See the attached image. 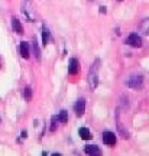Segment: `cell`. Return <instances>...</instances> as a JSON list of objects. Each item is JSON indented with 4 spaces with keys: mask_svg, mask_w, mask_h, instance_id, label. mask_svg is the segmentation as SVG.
Returning <instances> with one entry per match:
<instances>
[{
    "mask_svg": "<svg viewBox=\"0 0 149 156\" xmlns=\"http://www.w3.org/2000/svg\"><path fill=\"white\" fill-rule=\"evenodd\" d=\"M99 65H100V61L99 59H96L94 65L90 68V73H89V83H90V87H91L93 90L97 87V83H99V75H97Z\"/></svg>",
    "mask_w": 149,
    "mask_h": 156,
    "instance_id": "obj_1",
    "label": "cell"
},
{
    "mask_svg": "<svg viewBox=\"0 0 149 156\" xmlns=\"http://www.w3.org/2000/svg\"><path fill=\"white\" fill-rule=\"evenodd\" d=\"M142 84H144V77H142V75H132V77H129L126 80L127 87L135 88V90L140 88V87H142Z\"/></svg>",
    "mask_w": 149,
    "mask_h": 156,
    "instance_id": "obj_2",
    "label": "cell"
},
{
    "mask_svg": "<svg viewBox=\"0 0 149 156\" xmlns=\"http://www.w3.org/2000/svg\"><path fill=\"white\" fill-rule=\"evenodd\" d=\"M101 139H103V142H104L106 145H109V146L116 145V136H114V133H111V132H103Z\"/></svg>",
    "mask_w": 149,
    "mask_h": 156,
    "instance_id": "obj_3",
    "label": "cell"
},
{
    "mask_svg": "<svg viewBox=\"0 0 149 156\" xmlns=\"http://www.w3.org/2000/svg\"><path fill=\"white\" fill-rule=\"evenodd\" d=\"M126 44L130 45V46H140L142 45V39L138 34H130L126 39Z\"/></svg>",
    "mask_w": 149,
    "mask_h": 156,
    "instance_id": "obj_4",
    "label": "cell"
},
{
    "mask_svg": "<svg viewBox=\"0 0 149 156\" xmlns=\"http://www.w3.org/2000/svg\"><path fill=\"white\" fill-rule=\"evenodd\" d=\"M84 112H85V100H84V98H80V100L77 101V104H75V114L80 117L84 114Z\"/></svg>",
    "mask_w": 149,
    "mask_h": 156,
    "instance_id": "obj_5",
    "label": "cell"
},
{
    "mask_svg": "<svg viewBox=\"0 0 149 156\" xmlns=\"http://www.w3.org/2000/svg\"><path fill=\"white\" fill-rule=\"evenodd\" d=\"M78 68H80V64H78V61L75 59V58H71V59H70V68H68V73L74 75V74L78 73Z\"/></svg>",
    "mask_w": 149,
    "mask_h": 156,
    "instance_id": "obj_6",
    "label": "cell"
},
{
    "mask_svg": "<svg viewBox=\"0 0 149 156\" xmlns=\"http://www.w3.org/2000/svg\"><path fill=\"white\" fill-rule=\"evenodd\" d=\"M19 51H20V55H22V58L28 59V58H29V44H28V42H22V44H20Z\"/></svg>",
    "mask_w": 149,
    "mask_h": 156,
    "instance_id": "obj_7",
    "label": "cell"
},
{
    "mask_svg": "<svg viewBox=\"0 0 149 156\" xmlns=\"http://www.w3.org/2000/svg\"><path fill=\"white\" fill-rule=\"evenodd\" d=\"M12 26H13V30H15V32H16V34H23V28H22V23L19 22V20H17L16 17H13V19H12Z\"/></svg>",
    "mask_w": 149,
    "mask_h": 156,
    "instance_id": "obj_8",
    "label": "cell"
},
{
    "mask_svg": "<svg viewBox=\"0 0 149 156\" xmlns=\"http://www.w3.org/2000/svg\"><path fill=\"white\" fill-rule=\"evenodd\" d=\"M78 133H80V137H81L83 140H90L91 139V133H90V130L87 127H81Z\"/></svg>",
    "mask_w": 149,
    "mask_h": 156,
    "instance_id": "obj_9",
    "label": "cell"
},
{
    "mask_svg": "<svg viewBox=\"0 0 149 156\" xmlns=\"http://www.w3.org/2000/svg\"><path fill=\"white\" fill-rule=\"evenodd\" d=\"M32 51H33V55L35 58L41 61V51H39V46H38V42H36V39L33 38V42H32Z\"/></svg>",
    "mask_w": 149,
    "mask_h": 156,
    "instance_id": "obj_10",
    "label": "cell"
},
{
    "mask_svg": "<svg viewBox=\"0 0 149 156\" xmlns=\"http://www.w3.org/2000/svg\"><path fill=\"white\" fill-rule=\"evenodd\" d=\"M85 153H89V155H96V153H99V147L97 146H94V145H87L85 146Z\"/></svg>",
    "mask_w": 149,
    "mask_h": 156,
    "instance_id": "obj_11",
    "label": "cell"
},
{
    "mask_svg": "<svg viewBox=\"0 0 149 156\" xmlns=\"http://www.w3.org/2000/svg\"><path fill=\"white\" fill-rule=\"evenodd\" d=\"M48 42H49V30L44 26V28H42V44L46 45Z\"/></svg>",
    "mask_w": 149,
    "mask_h": 156,
    "instance_id": "obj_12",
    "label": "cell"
},
{
    "mask_svg": "<svg viewBox=\"0 0 149 156\" xmlns=\"http://www.w3.org/2000/svg\"><path fill=\"white\" fill-rule=\"evenodd\" d=\"M58 122H61V123H67V122H68V113H67L65 110H62V112L58 114Z\"/></svg>",
    "mask_w": 149,
    "mask_h": 156,
    "instance_id": "obj_13",
    "label": "cell"
},
{
    "mask_svg": "<svg viewBox=\"0 0 149 156\" xmlns=\"http://www.w3.org/2000/svg\"><path fill=\"white\" fill-rule=\"evenodd\" d=\"M31 97H32V88H31V87H26V88H25V98L29 101Z\"/></svg>",
    "mask_w": 149,
    "mask_h": 156,
    "instance_id": "obj_14",
    "label": "cell"
},
{
    "mask_svg": "<svg viewBox=\"0 0 149 156\" xmlns=\"http://www.w3.org/2000/svg\"><path fill=\"white\" fill-rule=\"evenodd\" d=\"M148 23H149L148 19H145L144 23H142V30H144V34H145V35H148Z\"/></svg>",
    "mask_w": 149,
    "mask_h": 156,
    "instance_id": "obj_15",
    "label": "cell"
},
{
    "mask_svg": "<svg viewBox=\"0 0 149 156\" xmlns=\"http://www.w3.org/2000/svg\"><path fill=\"white\" fill-rule=\"evenodd\" d=\"M56 122H58V117L54 116V117H52V126H51V132H55V129H56Z\"/></svg>",
    "mask_w": 149,
    "mask_h": 156,
    "instance_id": "obj_16",
    "label": "cell"
},
{
    "mask_svg": "<svg viewBox=\"0 0 149 156\" xmlns=\"http://www.w3.org/2000/svg\"><path fill=\"white\" fill-rule=\"evenodd\" d=\"M26 134H28V133H26V132H25V130H23V132H22V134H20V136H22L23 139H25V137H28V136H26Z\"/></svg>",
    "mask_w": 149,
    "mask_h": 156,
    "instance_id": "obj_17",
    "label": "cell"
},
{
    "mask_svg": "<svg viewBox=\"0 0 149 156\" xmlns=\"http://www.w3.org/2000/svg\"><path fill=\"white\" fill-rule=\"evenodd\" d=\"M100 13H106V7H100Z\"/></svg>",
    "mask_w": 149,
    "mask_h": 156,
    "instance_id": "obj_18",
    "label": "cell"
},
{
    "mask_svg": "<svg viewBox=\"0 0 149 156\" xmlns=\"http://www.w3.org/2000/svg\"><path fill=\"white\" fill-rule=\"evenodd\" d=\"M119 2H122V0H119Z\"/></svg>",
    "mask_w": 149,
    "mask_h": 156,
    "instance_id": "obj_19",
    "label": "cell"
},
{
    "mask_svg": "<svg viewBox=\"0 0 149 156\" xmlns=\"http://www.w3.org/2000/svg\"><path fill=\"white\" fill-rule=\"evenodd\" d=\"M91 2H93V0H91Z\"/></svg>",
    "mask_w": 149,
    "mask_h": 156,
    "instance_id": "obj_20",
    "label": "cell"
}]
</instances>
